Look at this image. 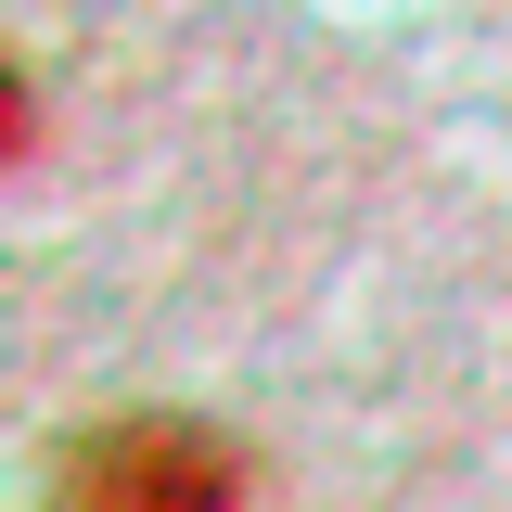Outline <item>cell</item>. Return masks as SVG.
<instances>
[{
	"label": "cell",
	"instance_id": "cell-1",
	"mask_svg": "<svg viewBox=\"0 0 512 512\" xmlns=\"http://www.w3.org/2000/svg\"><path fill=\"white\" fill-rule=\"evenodd\" d=\"M64 500L77 512H244V448L218 436V423H180V410L103 423V436L77 448Z\"/></svg>",
	"mask_w": 512,
	"mask_h": 512
}]
</instances>
